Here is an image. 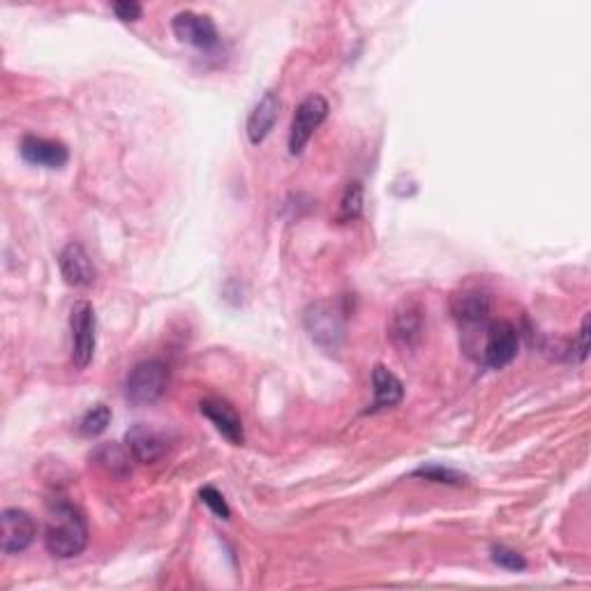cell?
<instances>
[{
	"label": "cell",
	"mask_w": 591,
	"mask_h": 591,
	"mask_svg": "<svg viewBox=\"0 0 591 591\" xmlns=\"http://www.w3.org/2000/svg\"><path fill=\"white\" fill-rule=\"evenodd\" d=\"M44 545H47L49 555L58 559L79 557L88 545V525L84 513L70 501H51Z\"/></svg>",
	"instance_id": "obj_1"
},
{
	"label": "cell",
	"mask_w": 591,
	"mask_h": 591,
	"mask_svg": "<svg viewBox=\"0 0 591 591\" xmlns=\"http://www.w3.org/2000/svg\"><path fill=\"white\" fill-rule=\"evenodd\" d=\"M469 354L478 351L476 358L492 370L506 368L518 356L520 333L511 321H483L481 338L465 344Z\"/></svg>",
	"instance_id": "obj_2"
},
{
	"label": "cell",
	"mask_w": 591,
	"mask_h": 591,
	"mask_svg": "<svg viewBox=\"0 0 591 591\" xmlns=\"http://www.w3.org/2000/svg\"><path fill=\"white\" fill-rule=\"evenodd\" d=\"M303 326L310 340L326 351L340 349L347 333V317L340 303L335 301H314L303 312Z\"/></svg>",
	"instance_id": "obj_3"
},
{
	"label": "cell",
	"mask_w": 591,
	"mask_h": 591,
	"mask_svg": "<svg viewBox=\"0 0 591 591\" xmlns=\"http://www.w3.org/2000/svg\"><path fill=\"white\" fill-rule=\"evenodd\" d=\"M169 368L162 361H144L134 365L125 377V398L132 405H153L167 393Z\"/></svg>",
	"instance_id": "obj_4"
},
{
	"label": "cell",
	"mask_w": 591,
	"mask_h": 591,
	"mask_svg": "<svg viewBox=\"0 0 591 591\" xmlns=\"http://www.w3.org/2000/svg\"><path fill=\"white\" fill-rule=\"evenodd\" d=\"M72 363L77 370H86L95 356V342H97V319L95 310L88 301L74 303L72 317Z\"/></svg>",
	"instance_id": "obj_5"
},
{
	"label": "cell",
	"mask_w": 591,
	"mask_h": 591,
	"mask_svg": "<svg viewBox=\"0 0 591 591\" xmlns=\"http://www.w3.org/2000/svg\"><path fill=\"white\" fill-rule=\"evenodd\" d=\"M328 107L326 97L321 95H310L298 104L294 118H291V127H289V153L291 155H301L303 148L308 146V141L312 139V134L317 132V127L328 118Z\"/></svg>",
	"instance_id": "obj_6"
},
{
	"label": "cell",
	"mask_w": 591,
	"mask_h": 591,
	"mask_svg": "<svg viewBox=\"0 0 591 591\" xmlns=\"http://www.w3.org/2000/svg\"><path fill=\"white\" fill-rule=\"evenodd\" d=\"M37 536V525L24 508H5L0 515V550L3 555H19L31 548Z\"/></svg>",
	"instance_id": "obj_7"
},
{
	"label": "cell",
	"mask_w": 591,
	"mask_h": 591,
	"mask_svg": "<svg viewBox=\"0 0 591 591\" xmlns=\"http://www.w3.org/2000/svg\"><path fill=\"white\" fill-rule=\"evenodd\" d=\"M171 28H174L178 40L192 44L197 49H213L220 40L218 28H215L213 19L206 17V14L178 12L174 21H171Z\"/></svg>",
	"instance_id": "obj_8"
},
{
	"label": "cell",
	"mask_w": 591,
	"mask_h": 591,
	"mask_svg": "<svg viewBox=\"0 0 591 591\" xmlns=\"http://www.w3.org/2000/svg\"><path fill=\"white\" fill-rule=\"evenodd\" d=\"M423 333V310L416 303H402L398 310L393 312L391 326H388V335H391L393 344L402 351L414 349L416 342L421 340Z\"/></svg>",
	"instance_id": "obj_9"
},
{
	"label": "cell",
	"mask_w": 591,
	"mask_h": 591,
	"mask_svg": "<svg viewBox=\"0 0 591 591\" xmlns=\"http://www.w3.org/2000/svg\"><path fill=\"white\" fill-rule=\"evenodd\" d=\"M492 298L481 289H462L451 296V314L462 326H478L490 319Z\"/></svg>",
	"instance_id": "obj_10"
},
{
	"label": "cell",
	"mask_w": 591,
	"mask_h": 591,
	"mask_svg": "<svg viewBox=\"0 0 591 591\" xmlns=\"http://www.w3.org/2000/svg\"><path fill=\"white\" fill-rule=\"evenodd\" d=\"M19 153L28 164L47 167V169H61L65 167L67 160H70V151H67L65 144H61V141L33 137V134H28V137L21 139Z\"/></svg>",
	"instance_id": "obj_11"
},
{
	"label": "cell",
	"mask_w": 591,
	"mask_h": 591,
	"mask_svg": "<svg viewBox=\"0 0 591 591\" xmlns=\"http://www.w3.org/2000/svg\"><path fill=\"white\" fill-rule=\"evenodd\" d=\"M58 266H61L63 280L70 287H93L95 284V266L79 243L65 245L61 257H58Z\"/></svg>",
	"instance_id": "obj_12"
},
{
	"label": "cell",
	"mask_w": 591,
	"mask_h": 591,
	"mask_svg": "<svg viewBox=\"0 0 591 591\" xmlns=\"http://www.w3.org/2000/svg\"><path fill=\"white\" fill-rule=\"evenodd\" d=\"M125 446L130 448L134 460L144 462V465H153V462H157L164 453H167L169 444L162 432L139 423L125 432Z\"/></svg>",
	"instance_id": "obj_13"
},
{
	"label": "cell",
	"mask_w": 591,
	"mask_h": 591,
	"mask_svg": "<svg viewBox=\"0 0 591 591\" xmlns=\"http://www.w3.org/2000/svg\"><path fill=\"white\" fill-rule=\"evenodd\" d=\"M201 414H204L208 421H211L215 428H218L220 435L231 441L234 446H241L245 441V432H243V421L241 416L236 414L234 407L229 402H224L220 398H208L199 405Z\"/></svg>",
	"instance_id": "obj_14"
},
{
	"label": "cell",
	"mask_w": 591,
	"mask_h": 591,
	"mask_svg": "<svg viewBox=\"0 0 591 591\" xmlns=\"http://www.w3.org/2000/svg\"><path fill=\"white\" fill-rule=\"evenodd\" d=\"M280 107L282 102L275 91H266L264 97L254 104L248 118V139L252 146L264 144V139L273 132V127L280 118Z\"/></svg>",
	"instance_id": "obj_15"
},
{
	"label": "cell",
	"mask_w": 591,
	"mask_h": 591,
	"mask_svg": "<svg viewBox=\"0 0 591 591\" xmlns=\"http://www.w3.org/2000/svg\"><path fill=\"white\" fill-rule=\"evenodd\" d=\"M372 391H374V400L368 409V414H374V411H381V409H391L395 405H400L402 398H405V386H402V381L395 377L391 370L384 368V365H374Z\"/></svg>",
	"instance_id": "obj_16"
},
{
	"label": "cell",
	"mask_w": 591,
	"mask_h": 591,
	"mask_svg": "<svg viewBox=\"0 0 591 591\" xmlns=\"http://www.w3.org/2000/svg\"><path fill=\"white\" fill-rule=\"evenodd\" d=\"M93 462L97 467H102L107 474L114 478H125L132 474V462L134 455L130 453V448L121 446V444H102L93 451Z\"/></svg>",
	"instance_id": "obj_17"
},
{
	"label": "cell",
	"mask_w": 591,
	"mask_h": 591,
	"mask_svg": "<svg viewBox=\"0 0 591 591\" xmlns=\"http://www.w3.org/2000/svg\"><path fill=\"white\" fill-rule=\"evenodd\" d=\"M363 204H365V194H363V185L354 181L347 185V190L342 194V201H340V213H338V220L340 222H354L361 218L363 213Z\"/></svg>",
	"instance_id": "obj_18"
},
{
	"label": "cell",
	"mask_w": 591,
	"mask_h": 591,
	"mask_svg": "<svg viewBox=\"0 0 591 591\" xmlns=\"http://www.w3.org/2000/svg\"><path fill=\"white\" fill-rule=\"evenodd\" d=\"M109 423H111V409L107 405H95L93 409H88L84 418L79 421V432L84 437H97L109 428Z\"/></svg>",
	"instance_id": "obj_19"
},
{
	"label": "cell",
	"mask_w": 591,
	"mask_h": 591,
	"mask_svg": "<svg viewBox=\"0 0 591 591\" xmlns=\"http://www.w3.org/2000/svg\"><path fill=\"white\" fill-rule=\"evenodd\" d=\"M490 557L499 568H504V571L520 573V571H525V568H527V559L522 557L520 552L506 548V545H492Z\"/></svg>",
	"instance_id": "obj_20"
},
{
	"label": "cell",
	"mask_w": 591,
	"mask_h": 591,
	"mask_svg": "<svg viewBox=\"0 0 591 591\" xmlns=\"http://www.w3.org/2000/svg\"><path fill=\"white\" fill-rule=\"evenodd\" d=\"M414 476L428 478V481H435V483H453V485H460L462 481H465V476L458 474V471H453L448 467H439V465H428V467L416 469Z\"/></svg>",
	"instance_id": "obj_21"
},
{
	"label": "cell",
	"mask_w": 591,
	"mask_h": 591,
	"mask_svg": "<svg viewBox=\"0 0 591 591\" xmlns=\"http://www.w3.org/2000/svg\"><path fill=\"white\" fill-rule=\"evenodd\" d=\"M199 497H201V501H204V504L211 508V511L218 515V518H222V520H229L231 518V508H229V504L227 501H224V497H222V492L220 490H215L213 485H206L204 490L199 492Z\"/></svg>",
	"instance_id": "obj_22"
},
{
	"label": "cell",
	"mask_w": 591,
	"mask_h": 591,
	"mask_svg": "<svg viewBox=\"0 0 591 591\" xmlns=\"http://www.w3.org/2000/svg\"><path fill=\"white\" fill-rule=\"evenodd\" d=\"M587 356H589V314H585V319H582V326L571 344V354H568V358L575 363H585Z\"/></svg>",
	"instance_id": "obj_23"
},
{
	"label": "cell",
	"mask_w": 591,
	"mask_h": 591,
	"mask_svg": "<svg viewBox=\"0 0 591 591\" xmlns=\"http://www.w3.org/2000/svg\"><path fill=\"white\" fill-rule=\"evenodd\" d=\"M111 10L121 21L125 24H134V21L141 19V14H144V7L139 3H134V0H121V3H114L111 5Z\"/></svg>",
	"instance_id": "obj_24"
}]
</instances>
